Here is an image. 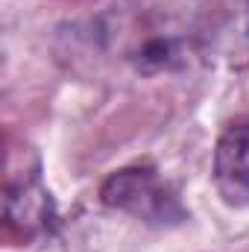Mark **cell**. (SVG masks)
I'll use <instances>...</instances> for the list:
<instances>
[{"instance_id":"1","label":"cell","mask_w":249,"mask_h":252,"mask_svg":"<svg viewBox=\"0 0 249 252\" xmlns=\"http://www.w3.org/2000/svg\"><path fill=\"white\" fill-rule=\"evenodd\" d=\"M100 196L109 208H118L124 214H132L153 226H179L187 220L185 205L179 202L176 190L153 167H121L115 170L103 188Z\"/></svg>"},{"instance_id":"2","label":"cell","mask_w":249,"mask_h":252,"mask_svg":"<svg viewBox=\"0 0 249 252\" xmlns=\"http://www.w3.org/2000/svg\"><path fill=\"white\" fill-rule=\"evenodd\" d=\"M214 185L232 208H249V121L229 124L214 147Z\"/></svg>"}]
</instances>
